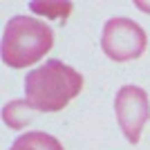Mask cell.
<instances>
[{
    "mask_svg": "<svg viewBox=\"0 0 150 150\" xmlns=\"http://www.w3.org/2000/svg\"><path fill=\"white\" fill-rule=\"evenodd\" d=\"M114 114L128 144H139L141 130L150 119V99L146 90L139 85H123L121 90H117Z\"/></svg>",
    "mask_w": 150,
    "mask_h": 150,
    "instance_id": "obj_4",
    "label": "cell"
},
{
    "mask_svg": "<svg viewBox=\"0 0 150 150\" xmlns=\"http://www.w3.org/2000/svg\"><path fill=\"white\" fill-rule=\"evenodd\" d=\"M29 9L38 16H45V18H56V20H63L67 18L74 5L72 2H61V0H54V2H29Z\"/></svg>",
    "mask_w": 150,
    "mask_h": 150,
    "instance_id": "obj_7",
    "label": "cell"
},
{
    "mask_svg": "<svg viewBox=\"0 0 150 150\" xmlns=\"http://www.w3.org/2000/svg\"><path fill=\"white\" fill-rule=\"evenodd\" d=\"M81 90V72L58 58L45 61L25 76V99L36 112H61Z\"/></svg>",
    "mask_w": 150,
    "mask_h": 150,
    "instance_id": "obj_1",
    "label": "cell"
},
{
    "mask_svg": "<svg viewBox=\"0 0 150 150\" xmlns=\"http://www.w3.org/2000/svg\"><path fill=\"white\" fill-rule=\"evenodd\" d=\"M134 7L137 9H141V11L150 13V2H144V0H134Z\"/></svg>",
    "mask_w": 150,
    "mask_h": 150,
    "instance_id": "obj_8",
    "label": "cell"
},
{
    "mask_svg": "<svg viewBox=\"0 0 150 150\" xmlns=\"http://www.w3.org/2000/svg\"><path fill=\"white\" fill-rule=\"evenodd\" d=\"M54 45V31L40 18L31 16H13L7 20L2 31V45L0 54L2 63L13 69H25L52 50Z\"/></svg>",
    "mask_w": 150,
    "mask_h": 150,
    "instance_id": "obj_2",
    "label": "cell"
},
{
    "mask_svg": "<svg viewBox=\"0 0 150 150\" xmlns=\"http://www.w3.org/2000/svg\"><path fill=\"white\" fill-rule=\"evenodd\" d=\"M34 112L36 110L27 103V99H13L9 103H5V108H2V121L11 130H23L31 123Z\"/></svg>",
    "mask_w": 150,
    "mask_h": 150,
    "instance_id": "obj_5",
    "label": "cell"
},
{
    "mask_svg": "<svg viewBox=\"0 0 150 150\" xmlns=\"http://www.w3.org/2000/svg\"><path fill=\"white\" fill-rule=\"evenodd\" d=\"M146 45H148V36H146L144 27L134 20L117 16L103 25L101 50L110 61L117 63L137 61L146 52Z\"/></svg>",
    "mask_w": 150,
    "mask_h": 150,
    "instance_id": "obj_3",
    "label": "cell"
},
{
    "mask_svg": "<svg viewBox=\"0 0 150 150\" xmlns=\"http://www.w3.org/2000/svg\"><path fill=\"white\" fill-rule=\"evenodd\" d=\"M9 150H65V148L56 137H52L47 132H40V130H31V132L20 134Z\"/></svg>",
    "mask_w": 150,
    "mask_h": 150,
    "instance_id": "obj_6",
    "label": "cell"
}]
</instances>
